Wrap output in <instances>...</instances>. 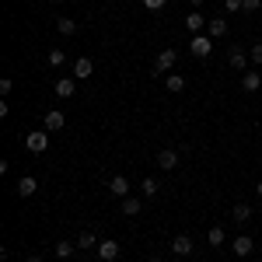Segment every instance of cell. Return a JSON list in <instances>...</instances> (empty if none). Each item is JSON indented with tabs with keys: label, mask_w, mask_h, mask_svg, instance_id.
<instances>
[{
	"label": "cell",
	"mask_w": 262,
	"mask_h": 262,
	"mask_svg": "<svg viewBox=\"0 0 262 262\" xmlns=\"http://www.w3.org/2000/svg\"><path fill=\"white\" fill-rule=\"evenodd\" d=\"M189 53H192L196 60H206V56L213 53V39H210L206 32H203V35H192V39H189Z\"/></svg>",
	"instance_id": "6da1fadb"
},
{
	"label": "cell",
	"mask_w": 262,
	"mask_h": 262,
	"mask_svg": "<svg viewBox=\"0 0 262 262\" xmlns=\"http://www.w3.org/2000/svg\"><path fill=\"white\" fill-rule=\"evenodd\" d=\"M25 147H28L32 154H46V150H49V129H35V133H28V137H25Z\"/></svg>",
	"instance_id": "7a4b0ae2"
},
{
	"label": "cell",
	"mask_w": 262,
	"mask_h": 262,
	"mask_svg": "<svg viewBox=\"0 0 262 262\" xmlns=\"http://www.w3.org/2000/svg\"><path fill=\"white\" fill-rule=\"evenodd\" d=\"M175 63H179V53H175V49H161L158 60H154V74H171Z\"/></svg>",
	"instance_id": "3957f363"
},
{
	"label": "cell",
	"mask_w": 262,
	"mask_h": 262,
	"mask_svg": "<svg viewBox=\"0 0 262 262\" xmlns=\"http://www.w3.org/2000/svg\"><path fill=\"white\" fill-rule=\"evenodd\" d=\"M108 192H112L116 200H126V196H133V185H129L126 175H112V179H108Z\"/></svg>",
	"instance_id": "277c9868"
},
{
	"label": "cell",
	"mask_w": 262,
	"mask_h": 262,
	"mask_svg": "<svg viewBox=\"0 0 262 262\" xmlns=\"http://www.w3.org/2000/svg\"><path fill=\"white\" fill-rule=\"evenodd\" d=\"M98 259L101 262H116V259H119V242H112V238L98 242Z\"/></svg>",
	"instance_id": "5b68a950"
},
{
	"label": "cell",
	"mask_w": 262,
	"mask_h": 262,
	"mask_svg": "<svg viewBox=\"0 0 262 262\" xmlns=\"http://www.w3.org/2000/svg\"><path fill=\"white\" fill-rule=\"evenodd\" d=\"M42 122H46V129H49V133H56V129H63V126H67V116H63L60 108H49Z\"/></svg>",
	"instance_id": "8992f818"
},
{
	"label": "cell",
	"mask_w": 262,
	"mask_h": 262,
	"mask_svg": "<svg viewBox=\"0 0 262 262\" xmlns=\"http://www.w3.org/2000/svg\"><path fill=\"white\" fill-rule=\"evenodd\" d=\"M171 252H175V259H185V255H192V238H189V234H179V238L171 242Z\"/></svg>",
	"instance_id": "52a82bcc"
},
{
	"label": "cell",
	"mask_w": 262,
	"mask_h": 262,
	"mask_svg": "<svg viewBox=\"0 0 262 262\" xmlns=\"http://www.w3.org/2000/svg\"><path fill=\"white\" fill-rule=\"evenodd\" d=\"M252 248H255V242H252V238H248V234H238V238H234V242H231V252H234V255H252Z\"/></svg>",
	"instance_id": "ba28073f"
},
{
	"label": "cell",
	"mask_w": 262,
	"mask_h": 262,
	"mask_svg": "<svg viewBox=\"0 0 262 262\" xmlns=\"http://www.w3.org/2000/svg\"><path fill=\"white\" fill-rule=\"evenodd\" d=\"M185 28H189V35H203V28H206V18H203L200 11H189V18H185Z\"/></svg>",
	"instance_id": "9c48e42d"
},
{
	"label": "cell",
	"mask_w": 262,
	"mask_h": 262,
	"mask_svg": "<svg viewBox=\"0 0 262 262\" xmlns=\"http://www.w3.org/2000/svg\"><path fill=\"white\" fill-rule=\"evenodd\" d=\"M248 60H252V56H248V49H242V46H234V49L227 53V63H231L234 70H245V63H248Z\"/></svg>",
	"instance_id": "30bf717a"
},
{
	"label": "cell",
	"mask_w": 262,
	"mask_h": 262,
	"mask_svg": "<svg viewBox=\"0 0 262 262\" xmlns=\"http://www.w3.org/2000/svg\"><path fill=\"white\" fill-rule=\"evenodd\" d=\"M206 35H210L213 42H217V39H224V35H227V21H224V18L206 21Z\"/></svg>",
	"instance_id": "8fae6325"
},
{
	"label": "cell",
	"mask_w": 262,
	"mask_h": 262,
	"mask_svg": "<svg viewBox=\"0 0 262 262\" xmlns=\"http://www.w3.org/2000/svg\"><path fill=\"white\" fill-rule=\"evenodd\" d=\"M35 189H39V182L32 179V175H25V179H18V189L14 192H18L21 200H28V196H35Z\"/></svg>",
	"instance_id": "7c38bea8"
},
{
	"label": "cell",
	"mask_w": 262,
	"mask_h": 262,
	"mask_svg": "<svg viewBox=\"0 0 262 262\" xmlns=\"http://www.w3.org/2000/svg\"><path fill=\"white\" fill-rule=\"evenodd\" d=\"M91 74H95V63L88 60V56H81V60L74 63V77H77V81H84V77H91Z\"/></svg>",
	"instance_id": "4fadbf2b"
},
{
	"label": "cell",
	"mask_w": 262,
	"mask_h": 262,
	"mask_svg": "<svg viewBox=\"0 0 262 262\" xmlns=\"http://www.w3.org/2000/svg\"><path fill=\"white\" fill-rule=\"evenodd\" d=\"M158 164H161V171H171V168H179V154L175 150H158Z\"/></svg>",
	"instance_id": "5bb4252c"
},
{
	"label": "cell",
	"mask_w": 262,
	"mask_h": 262,
	"mask_svg": "<svg viewBox=\"0 0 262 262\" xmlns=\"http://www.w3.org/2000/svg\"><path fill=\"white\" fill-rule=\"evenodd\" d=\"M242 88L248 91V95H252V91H259V88H262V74H259V70H248V74L242 77Z\"/></svg>",
	"instance_id": "9a60e30c"
},
{
	"label": "cell",
	"mask_w": 262,
	"mask_h": 262,
	"mask_svg": "<svg viewBox=\"0 0 262 262\" xmlns=\"http://www.w3.org/2000/svg\"><path fill=\"white\" fill-rule=\"evenodd\" d=\"M119 210H122V217H137V213H140V210H143V203L137 200V196H126V200H122V206H119Z\"/></svg>",
	"instance_id": "2e32d148"
},
{
	"label": "cell",
	"mask_w": 262,
	"mask_h": 262,
	"mask_svg": "<svg viewBox=\"0 0 262 262\" xmlns=\"http://www.w3.org/2000/svg\"><path fill=\"white\" fill-rule=\"evenodd\" d=\"M74 91H77V81H74V77H60V81H56V95H60V98H70Z\"/></svg>",
	"instance_id": "e0dca14e"
},
{
	"label": "cell",
	"mask_w": 262,
	"mask_h": 262,
	"mask_svg": "<svg viewBox=\"0 0 262 262\" xmlns=\"http://www.w3.org/2000/svg\"><path fill=\"white\" fill-rule=\"evenodd\" d=\"M164 88H168L171 95H179V91H185V77H182V74H168V77H164Z\"/></svg>",
	"instance_id": "ac0fdd59"
},
{
	"label": "cell",
	"mask_w": 262,
	"mask_h": 262,
	"mask_svg": "<svg viewBox=\"0 0 262 262\" xmlns=\"http://www.w3.org/2000/svg\"><path fill=\"white\" fill-rule=\"evenodd\" d=\"M231 217H234L238 224H248L252 221V206H248V203H238V206L231 210Z\"/></svg>",
	"instance_id": "d6986e66"
},
{
	"label": "cell",
	"mask_w": 262,
	"mask_h": 262,
	"mask_svg": "<svg viewBox=\"0 0 262 262\" xmlns=\"http://www.w3.org/2000/svg\"><path fill=\"white\" fill-rule=\"evenodd\" d=\"M56 28H60V35H77L81 25H77L74 18H56Z\"/></svg>",
	"instance_id": "ffe728a7"
},
{
	"label": "cell",
	"mask_w": 262,
	"mask_h": 262,
	"mask_svg": "<svg viewBox=\"0 0 262 262\" xmlns=\"http://www.w3.org/2000/svg\"><path fill=\"white\" fill-rule=\"evenodd\" d=\"M224 238H227V234H224V227H221V224L206 231V242H210V245H224Z\"/></svg>",
	"instance_id": "44dd1931"
},
{
	"label": "cell",
	"mask_w": 262,
	"mask_h": 262,
	"mask_svg": "<svg viewBox=\"0 0 262 262\" xmlns=\"http://www.w3.org/2000/svg\"><path fill=\"white\" fill-rule=\"evenodd\" d=\"M67 63V53L63 49H49V67H63Z\"/></svg>",
	"instance_id": "7402d4cb"
},
{
	"label": "cell",
	"mask_w": 262,
	"mask_h": 262,
	"mask_svg": "<svg viewBox=\"0 0 262 262\" xmlns=\"http://www.w3.org/2000/svg\"><path fill=\"white\" fill-rule=\"evenodd\" d=\"M77 248H98V242H95V234H91V231H84L81 238H77Z\"/></svg>",
	"instance_id": "603a6c76"
},
{
	"label": "cell",
	"mask_w": 262,
	"mask_h": 262,
	"mask_svg": "<svg viewBox=\"0 0 262 262\" xmlns=\"http://www.w3.org/2000/svg\"><path fill=\"white\" fill-rule=\"evenodd\" d=\"M56 255L60 259H70L74 255V242H56Z\"/></svg>",
	"instance_id": "cb8c5ba5"
},
{
	"label": "cell",
	"mask_w": 262,
	"mask_h": 262,
	"mask_svg": "<svg viewBox=\"0 0 262 262\" xmlns=\"http://www.w3.org/2000/svg\"><path fill=\"white\" fill-rule=\"evenodd\" d=\"M140 192H143V196H158V182H154V179H143L140 182Z\"/></svg>",
	"instance_id": "d4e9b609"
},
{
	"label": "cell",
	"mask_w": 262,
	"mask_h": 262,
	"mask_svg": "<svg viewBox=\"0 0 262 262\" xmlns=\"http://www.w3.org/2000/svg\"><path fill=\"white\" fill-rule=\"evenodd\" d=\"M248 56H252V63H259V67H262V42H255V46L248 49Z\"/></svg>",
	"instance_id": "484cf974"
},
{
	"label": "cell",
	"mask_w": 262,
	"mask_h": 262,
	"mask_svg": "<svg viewBox=\"0 0 262 262\" xmlns=\"http://www.w3.org/2000/svg\"><path fill=\"white\" fill-rule=\"evenodd\" d=\"M259 7H262V0H245V4H242V11H248V14H255Z\"/></svg>",
	"instance_id": "4316f807"
},
{
	"label": "cell",
	"mask_w": 262,
	"mask_h": 262,
	"mask_svg": "<svg viewBox=\"0 0 262 262\" xmlns=\"http://www.w3.org/2000/svg\"><path fill=\"white\" fill-rule=\"evenodd\" d=\"M11 88H14L11 77H0V95H11Z\"/></svg>",
	"instance_id": "83f0119b"
},
{
	"label": "cell",
	"mask_w": 262,
	"mask_h": 262,
	"mask_svg": "<svg viewBox=\"0 0 262 262\" xmlns=\"http://www.w3.org/2000/svg\"><path fill=\"white\" fill-rule=\"evenodd\" d=\"M242 4H245V0H224V7H227L231 14H234V11H242Z\"/></svg>",
	"instance_id": "f1b7e54d"
},
{
	"label": "cell",
	"mask_w": 262,
	"mask_h": 262,
	"mask_svg": "<svg viewBox=\"0 0 262 262\" xmlns=\"http://www.w3.org/2000/svg\"><path fill=\"white\" fill-rule=\"evenodd\" d=\"M168 0H143V7H150V11H161Z\"/></svg>",
	"instance_id": "f546056e"
},
{
	"label": "cell",
	"mask_w": 262,
	"mask_h": 262,
	"mask_svg": "<svg viewBox=\"0 0 262 262\" xmlns=\"http://www.w3.org/2000/svg\"><path fill=\"white\" fill-rule=\"evenodd\" d=\"M28 262H46V259H42V255H28Z\"/></svg>",
	"instance_id": "4dcf8cb0"
},
{
	"label": "cell",
	"mask_w": 262,
	"mask_h": 262,
	"mask_svg": "<svg viewBox=\"0 0 262 262\" xmlns=\"http://www.w3.org/2000/svg\"><path fill=\"white\" fill-rule=\"evenodd\" d=\"M255 196H259V200H262V179H259V185H255Z\"/></svg>",
	"instance_id": "1f68e13d"
},
{
	"label": "cell",
	"mask_w": 262,
	"mask_h": 262,
	"mask_svg": "<svg viewBox=\"0 0 262 262\" xmlns=\"http://www.w3.org/2000/svg\"><path fill=\"white\" fill-rule=\"evenodd\" d=\"M189 4H192V7H200V4H203V0H189Z\"/></svg>",
	"instance_id": "d6a6232c"
},
{
	"label": "cell",
	"mask_w": 262,
	"mask_h": 262,
	"mask_svg": "<svg viewBox=\"0 0 262 262\" xmlns=\"http://www.w3.org/2000/svg\"><path fill=\"white\" fill-rule=\"evenodd\" d=\"M147 262H161V259H154V255H150V259H147Z\"/></svg>",
	"instance_id": "836d02e7"
},
{
	"label": "cell",
	"mask_w": 262,
	"mask_h": 262,
	"mask_svg": "<svg viewBox=\"0 0 262 262\" xmlns=\"http://www.w3.org/2000/svg\"><path fill=\"white\" fill-rule=\"evenodd\" d=\"M49 4H60V0H49Z\"/></svg>",
	"instance_id": "e575fe53"
},
{
	"label": "cell",
	"mask_w": 262,
	"mask_h": 262,
	"mask_svg": "<svg viewBox=\"0 0 262 262\" xmlns=\"http://www.w3.org/2000/svg\"><path fill=\"white\" fill-rule=\"evenodd\" d=\"M175 262H185V259H175Z\"/></svg>",
	"instance_id": "d590c367"
}]
</instances>
